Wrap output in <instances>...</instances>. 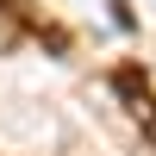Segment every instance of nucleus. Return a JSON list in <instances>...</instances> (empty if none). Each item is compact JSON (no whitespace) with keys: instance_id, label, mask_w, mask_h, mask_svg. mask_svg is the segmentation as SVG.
Returning a JSON list of instances; mask_svg holds the SVG:
<instances>
[{"instance_id":"1","label":"nucleus","mask_w":156,"mask_h":156,"mask_svg":"<svg viewBox=\"0 0 156 156\" xmlns=\"http://www.w3.org/2000/svg\"><path fill=\"white\" fill-rule=\"evenodd\" d=\"M119 100H125V112H131V119L144 125V137H150V144H156V94H150L144 81H137L131 69L119 75Z\"/></svg>"}]
</instances>
